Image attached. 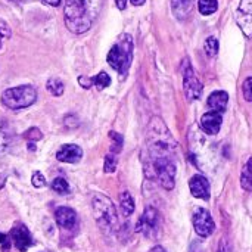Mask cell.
Instances as JSON below:
<instances>
[{"label": "cell", "mask_w": 252, "mask_h": 252, "mask_svg": "<svg viewBox=\"0 0 252 252\" xmlns=\"http://www.w3.org/2000/svg\"><path fill=\"white\" fill-rule=\"evenodd\" d=\"M133 38L130 34H123L117 40V43L111 47L106 61L108 63L121 75L124 77L130 69L133 61Z\"/></svg>", "instance_id": "5b68a950"}, {"label": "cell", "mask_w": 252, "mask_h": 252, "mask_svg": "<svg viewBox=\"0 0 252 252\" xmlns=\"http://www.w3.org/2000/svg\"><path fill=\"white\" fill-rule=\"evenodd\" d=\"M46 4H50V6H53V7H56V6H59L61 4V0H43Z\"/></svg>", "instance_id": "74e56055"}, {"label": "cell", "mask_w": 252, "mask_h": 252, "mask_svg": "<svg viewBox=\"0 0 252 252\" xmlns=\"http://www.w3.org/2000/svg\"><path fill=\"white\" fill-rule=\"evenodd\" d=\"M117 170V155L109 152L105 158V165H103V171L111 174Z\"/></svg>", "instance_id": "484cf974"}, {"label": "cell", "mask_w": 252, "mask_h": 252, "mask_svg": "<svg viewBox=\"0 0 252 252\" xmlns=\"http://www.w3.org/2000/svg\"><path fill=\"white\" fill-rule=\"evenodd\" d=\"M219 1L217 0H199L198 1V9L202 15H211L217 10Z\"/></svg>", "instance_id": "44dd1931"}, {"label": "cell", "mask_w": 252, "mask_h": 252, "mask_svg": "<svg viewBox=\"0 0 252 252\" xmlns=\"http://www.w3.org/2000/svg\"><path fill=\"white\" fill-rule=\"evenodd\" d=\"M28 149L32 152V151H35V143H32V142H28Z\"/></svg>", "instance_id": "60d3db41"}, {"label": "cell", "mask_w": 252, "mask_h": 252, "mask_svg": "<svg viewBox=\"0 0 252 252\" xmlns=\"http://www.w3.org/2000/svg\"><path fill=\"white\" fill-rule=\"evenodd\" d=\"M78 83H80V86H83L84 89H90L92 84H93L92 78H87V77H84V75L78 77Z\"/></svg>", "instance_id": "836d02e7"}, {"label": "cell", "mask_w": 252, "mask_h": 252, "mask_svg": "<svg viewBox=\"0 0 252 252\" xmlns=\"http://www.w3.org/2000/svg\"><path fill=\"white\" fill-rule=\"evenodd\" d=\"M136 230L143 233L149 239L159 238L161 233V216L154 207H148L137 221Z\"/></svg>", "instance_id": "52a82bcc"}, {"label": "cell", "mask_w": 252, "mask_h": 252, "mask_svg": "<svg viewBox=\"0 0 252 252\" xmlns=\"http://www.w3.org/2000/svg\"><path fill=\"white\" fill-rule=\"evenodd\" d=\"M31 183H32L34 188L41 189V188L46 186V179H44V176L40 171H34L32 173V177H31Z\"/></svg>", "instance_id": "f1b7e54d"}, {"label": "cell", "mask_w": 252, "mask_h": 252, "mask_svg": "<svg viewBox=\"0 0 252 252\" xmlns=\"http://www.w3.org/2000/svg\"><path fill=\"white\" fill-rule=\"evenodd\" d=\"M236 22L247 37H252V0H241L236 10Z\"/></svg>", "instance_id": "8fae6325"}, {"label": "cell", "mask_w": 252, "mask_h": 252, "mask_svg": "<svg viewBox=\"0 0 252 252\" xmlns=\"http://www.w3.org/2000/svg\"><path fill=\"white\" fill-rule=\"evenodd\" d=\"M109 137L112 139V146H111V152L112 154H115V155H118L120 152H121V149H123V136L121 134H118V133H115V131H111L109 133Z\"/></svg>", "instance_id": "cb8c5ba5"}, {"label": "cell", "mask_w": 252, "mask_h": 252, "mask_svg": "<svg viewBox=\"0 0 252 252\" xmlns=\"http://www.w3.org/2000/svg\"><path fill=\"white\" fill-rule=\"evenodd\" d=\"M217 252H230L229 244L226 242V239H221V241H220V245H219V250H217Z\"/></svg>", "instance_id": "e575fe53"}, {"label": "cell", "mask_w": 252, "mask_h": 252, "mask_svg": "<svg viewBox=\"0 0 252 252\" xmlns=\"http://www.w3.org/2000/svg\"><path fill=\"white\" fill-rule=\"evenodd\" d=\"M205 52L210 58H214L219 53V40L216 37H208L205 41Z\"/></svg>", "instance_id": "d4e9b609"}, {"label": "cell", "mask_w": 252, "mask_h": 252, "mask_svg": "<svg viewBox=\"0 0 252 252\" xmlns=\"http://www.w3.org/2000/svg\"><path fill=\"white\" fill-rule=\"evenodd\" d=\"M221 123H223V117L220 112H216V111H210V112L204 114L201 118L202 130L207 134H217L220 131Z\"/></svg>", "instance_id": "5bb4252c"}, {"label": "cell", "mask_w": 252, "mask_h": 252, "mask_svg": "<svg viewBox=\"0 0 252 252\" xmlns=\"http://www.w3.org/2000/svg\"><path fill=\"white\" fill-rule=\"evenodd\" d=\"M37 100V90L31 84H22L12 89H7L1 93V103L7 109H25L35 103Z\"/></svg>", "instance_id": "8992f818"}, {"label": "cell", "mask_w": 252, "mask_h": 252, "mask_svg": "<svg viewBox=\"0 0 252 252\" xmlns=\"http://www.w3.org/2000/svg\"><path fill=\"white\" fill-rule=\"evenodd\" d=\"M63 124H65V127H66V128H77V127H78V124H80V121H78L77 115L69 114V115H66V117H65Z\"/></svg>", "instance_id": "1f68e13d"}, {"label": "cell", "mask_w": 252, "mask_h": 252, "mask_svg": "<svg viewBox=\"0 0 252 252\" xmlns=\"http://www.w3.org/2000/svg\"><path fill=\"white\" fill-rule=\"evenodd\" d=\"M120 207H121V213L123 216L128 217L134 213V201L131 198V195L128 192H123L120 196Z\"/></svg>", "instance_id": "ac0fdd59"}, {"label": "cell", "mask_w": 252, "mask_h": 252, "mask_svg": "<svg viewBox=\"0 0 252 252\" xmlns=\"http://www.w3.org/2000/svg\"><path fill=\"white\" fill-rule=\"evenodd\" d=\"M242 92H244V97H245V100L252 102V77H248V78L244 81Z\"/></svg>", "instance_id": "4dcf8cb0"}, {"label": "cell", "mask_w": 252, "mask_h": 252, "mask_svg": "<svg viewBox=\"0 0 252 252\" xmlns=\"http://www.w3.org/2000/svg\"><path fill=\"white\" fill-rule=\"evenodd\" d=\"M192 221H193V227H195V232L201 236V238H208L213 235L214 229H216V224H214V220L211 217V214L205 210V208H195L193 210V217H192Z\"/></svg>", "instance_id": "9c48e42d"}, {"label": "cell", "mask_w": 252, "mask_h": 252, "mask_svg": "<svg viewBox=\"0 0 252 252\" xmlns=\"http://www.w3.org/2000/svg\"><path fill=\"white\" fill-rule=\"evenodd\" d=\"M52 189L58 193V195H68L69 193V185L63 177H56L52 182Z\"/></svg>", "instance_id": "7402d4cb"}, {"label": "cell", "mask_w": 252, "mask_h": 252, "mask_svg": "<svg viewBox=\"0 0 252 252\" xmlns=\"http://www.w3.org/2000/svg\"><path fill=\"white\" fill-rule=\"evenodd\" d=\"M151 252H165V250H164L162 247H155V248H154Z\"/></svg>", "instance_id": "b9f144b4"}, {"label": "cell", "mask_w": 252, "mask_h": 252, "mask_svg": "<svg viewBox=\"0 0 252 252\" xmlns=\"http://www.w3.org/2000/svg\"><path fill=\"white\" fill-rule=\"evenodd\" d=\"M43 137V133L37 128V127H31L24 133V139H27L28 142H37Z\"/></svg>", "instance_id": "83f0119b"}, {"label": "cell", "mask_w": 252, "mask_h": 252, "mask_svg": "<svg viewBox=\"0 0 252 252\" xmlns=\"http://www.w3.org/2000/svg\"><path fill=\"white\" fill-rule=\"evenodd\" d=\"M183 89H185V94L188 100L199 99L202 94V89H204L193 68L190 66L189 59H185V63H183Z\"/></svg>", "instance_id": "ba28073f"}, {"label": "cell", "mask_w": 252, "mask_h": 252, "mask_svg": "<svg viewBox=\"0 0 252 252\" xmlns=\"http://www.w3.org/2000/svg\"><path fill=\"white\" fill-rule=\"evenodd\" d=\"M46 89L49 90V93H52L53 96H62L63 94V83L59 78H49L46 83Z\"/></svg>", "instance_id": "ffe728a7"}, {"label": "cell", "mask_w": 252, "mask_h": 252, "mask_svg": "<svg viewBox=\"0 0 252 252\" xmlns=\"http://www.w3.org/2000/svg\"><path fill=\"white\" fill-rule=\"evenodd\" d=\"M171 9L177 19H186L192 10L190 0H171Z\"/></svg>", "instance_id": "e0dca14e"}, {"label": "cell", "mask_w": 252, "mask_h": 252, "mask_svg": "<svg viewBox=\"0 0 252 252\" xmlns=\"http://www.w3.org/2000/svg\"><path fill=\"white\" fill-rule=\"evenodd\" d=\"M190 192L198 199H210V183L204 176H193L189 182Z\"/></svg>", "instance_id": "9a60e30c"}, {"label": "cell", "mask_w": 252, "mask_h": 252, "mask_svg": "<svg viewBox=\"0 0 252 252\" xmlns=\"http://www.w3.org/2000/svg\"><path fill=\"white\" fill-rule=\"evenodd\" d=\"M9 236H10L12 242L15 244V247H16L21 252H25L28 248H31L32 244H34L30 230H28L27 226H24L22 223H16V224L12 227Z\"/></svg>", "instance_id": "30bf717a"}, {"label": "cell", "mask_w": 252, "mask_h": 252, "mask_svg": "<svg viewBox=\"0 0 252 252\" xmlns=\"http://www.w3.org/2000/svg\"><path fill=\"white\" fill-rule=\"evenodd\" d=\"M92 81H93V84L97 87V90H103V89H106V87L111 84V77H109L105 71H102V72H99L97 75H94V77L92 78Z\"/></svg>", "instance_id": "603a6c76"}, {"label": "cell", "mask_w": 252, "mask_h": 252, "mask_svg": "<svg viewBox=\"0 0 252 252\" xmlns=\"http://www.w3.org/2000/svg\"><path fill=\"white\" fill-rule=\"evenodd\" d=\"M241 186L245 190H252V157L247 161L244 170H242V176H241Z\"/></svg>", "instance_id": "d6986e66"}, {"label": "cell", "mask_w": 252, "mask_h": 252, "mask_svg": "<svg viewBox=\"0 0 252 252\" xmlns=\"http://www.w3.org/2000/svg\"><path fill=\"white\" fill-rule=\"evenodd\" d=\"M190 252H204V250H202L199 242H193L192 247H190Z\"/></svg>", "instance_id": "d590c367"}, {"label": "cell", "mask_w": 252, "mask_h": 252, "mask_svg": "<svg viewBox=\"0 0 252 252\" xmlns=\"http://www.w3.org/2000/svg\"><path fill=\"white\" fill-rule=\"evenodd\" d=\"M105 0H65L63 19L66 28L74 34H83L97 19Z\"/></svg>", "instance_id": "6da1fadb"}, {"label": "cell", "mask_w": 252, "mask_h": 252, "mask_svg": "<svg viewBox=\"0 0 252 252\" xmlns=\"http://www.w3.org/2000/svg\"><path fill=\"white\" fill-rule=\"evenodd\" d=\"M0 245H1V251L3 252L10 251V245H12L10 244V236L0 233Z\"/></svg>", "instance_id": "d6a6232c"}, {"label": "cell", "mask_w": 252, "mask_h": 252, "mask_svg": "<svg viewBox=\"0 0 252 252\" xmlns=\"http://www.w3.org/2000/svg\"><path fill=\"white\" fill-rule=\"evenodd\" d=\"M55 219L59 227L65 230H72L77 226V213L69 207H59L55 211Z\"/></svg>", "instance_id": "4fadbf2b"}, {"label": "cell", "mask_w": 252, "mask_h": 252, "mask_svg": "<svg viewBox=\"0 0 252 252\" xmlns=\"http://www.w3.org/2000/svg\"><path fill=\"white\" fill-rule=\"evenodd\" d=\"M227 102H229V94L223 90H219V92H214L210 94L208 100H207V105L211 111H216V112H224L226 108H227Z\"/></svg>", "instance_id": "2e32d148"}, {"label": "cell", "mask_w": 252, "mask_h": 252, "mask_svg": "<svg viewBox=\"0 0 252 252\" xmlns=\"http://www.w3.org/2000/svg\"><path fill=\"white\" fill-rule=\"evenodd\" d=\"M148 179L158 182L164 189L171 190L176 182V164L174 158L170 157H146L143 165Z\"/></svg>", "instance_id": "3957f363"}, {"label": "cell", "mask_w": 252, "mask_h": 252, "mask_svg": "<svg viewBox=\"0 0 252 252\" xmlns=\"http://www.w3.org/2000/svg\"><path fill=\"white\" fill-rule=\"evenodd\" d=\"M4 182H6V174H1V176H0V189L3 188Z\"/></svg>", "instance_id": "ab89813d"}, {"label": "cell", "mask_w": 252, "mask_h": 252, "mask_svg": "<svg viewBox=\"0 0 252 252\" xmlns=\"http://www.w3.org/2000/svg\"><path fill=\"white\" fill-rule=\"evenodd\" d=\"M7 146H9V134H7V130H6L4 124L0 121V155L4 154Z\"/></svg>", "instance_id": "4316f807"}, {"label": "cell", "mask_w": 252, "mask_h": 252, "mask_svg": "<svg viewBox=\"0 0 252 252\" xmlns=\"http://www.w3.org/2000/svg\"><path fill=\"white\" fill-rule=\"evenodd\" d=\"M115 4L120 10H124L126 6H127V0H115Z\"/></svg>", "instance_id": "8d00e7d4"}, {"label": "cell", "mask_w": 252, "mask_h": 252, "mask_svg": "<svg viewBox=\"0 0 252 252\" xmlns=\"http://www.w3.org/2000/svg\"><path fill=\"white\" fill-rule=\"evenodd\" d=\"M177 143L171 136L170 130L167 128L165 123L155 117L148 126V136H146V157H170L174 158Z\"/></svg>", "instance_id": "7a4b0ae2"}, {"label": "cell", "mask_w": 252, "mask_h": 252, "mask_svg": "<svg viewBox=\"0 0 252 252\" xmlns=\"http://www.w3.org/2000/svg\"><path fill=\"white\" fill-rule=\"evenodd\" d=\"M92 210L94 220L103 233H114L118 229V214L112 201L102 195L94 193L92 198Z\"/></svg>", "instance_id": "277c9868"}, {"label": "cell", "mask_w": 252, "mask_h": 252, "mask_svg": "<svg viewBox=\"0 0 252 252\" xmlns=\"http://www.w3.org/2000/svg\"><path fill=\"white\" fill-rule=\"evenodd\" d=\"M131 1V4H134V6H142L146 0H130Z\"/></svg>", "instance_id": "f35d334b"}, {"label": "cell", "mask_w": 252, "mask_h": 252, "mask_svg": "<svg viewBox=\"0 0 252 252\" xmlns=\"http://www.w3.org/2000/svg\"><path fill=\"white\" fill-rule=\"evenodd\" d=\"M13 1H24V0H13Z\"/></svg>", "instance_id": "7bdbcfd3"}, {"label": "cell", "mask_w": 252, "mask_h": 252, "mask_svg": "<svg viewBox=\"0 0 252 252\" xmlns=\"http://www.w3.org/2000/svg\"><path fill=\"white\" fill-rule=\"evenodd\" d=\"M83 158V149L78 145H63L56 154V159L66 164H78Z\"/></svg>", "instance_id": "7c38bea8"}, {"label": "cell", "mask_w": 252, "mask_h": 252, "mask_svg": "<svg viewBox=\"0 0 252 252\" xmlns=\"http://www.w3.org/2000/svg\"><path fill=\"white\" fill-rule=\"evenodd\" d=\"M10 37V28L4 21H0V49L3 47V43Z\"/></svg>", "instance_id": "f546056e"}]
</instances>
